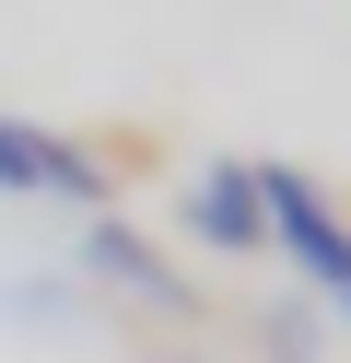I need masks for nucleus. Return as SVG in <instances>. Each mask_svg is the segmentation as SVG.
<instances>
[{
	"instance_id": "nucleus-1",
	"label": "nucleus",
	"mask_w": 351,
	"mask_h": 363,
	"mask_svg": "<svg viewBox=\"0 0 351 363\" xmlns=\"http://www.w3.org/2000/svg\"><path fill=\"white\" fill-rule=\"evenodd\" d=\"M257 223L281 235V258H293L304 281L351 293V223L328 211V188H316V176H293V164H257Z\"/></svg>"
},
{
	"instance_id": "nucleus-4",
	"label": "nucleus",
	"mask_w": 351,
	"mask_h": 363,
	"mask_svg": "<svg viewBox=\"0 0 351 363\" xmlns=\"http://www.w3.org/2000/svg\"><path fill=\"white\" fill-rule=\"evenodd\" d=\"M82 258H94V269H106V281H129V293H140V305H176V269H164V258H152V246H140V235H129V223H106V211H94V235H82Z\"/></svg>"
},
{
	"instance_id": "nucleus-5",
	"label": "nucleus",
	"mask_w": 351,
	"mask_h": 363,
	"mask_svg": "<svg viewBox=\"0 0 351 363\" xmlns=\"http://www.w3.org/2000/svg\"><path fill=\"white\" fill-rule=\"evenodd\" d=\"M340 328H351V293H340Z\"/></svg>"
},
{
	"instance_id": "nucleus-2",
	"label": "nucleus",
	"mask_w": 351,
	"mask_h": 363,
	"mask_svg": "<svg viewBox=\"0 0 351 363\" xmlns=\"http://www.w3.org/2000/svg\"><path fill=\"white\" fill-rule=\"evenodd\" d=\"M0 188H47V199H82V211H106V176H94L82 152L59 141V129H35V118H0Z\"/></svg>"
},
{
	"instance_id": "nucleus-3",
	"label": "nucleus",
	"mask_w": 351,
	"mask_h": 363,
	"mask_svg": "<svg viewBox=\"0 0 351 363\" xmlns=\"http://www.w3.org/2000/svg\"><path fill=\"white\" fill-rule=\"evenodd\" d=\"M187 235H199V246H223V258L269 246V223H257V164H211L199 188H187Z\"/></svg>"
}]
</instances>
